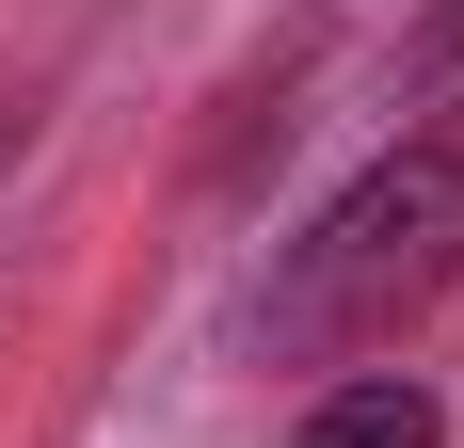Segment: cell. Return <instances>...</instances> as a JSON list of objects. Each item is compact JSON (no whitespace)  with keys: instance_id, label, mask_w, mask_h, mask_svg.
Returning a JSON list of instances; mask_svg holds the SVG:
<instances>
[{"instance_id":"cell-1","label":"cell","mask_w":464,"mask_h":448,"mask_svg":"<svg viewBox=\"0 0 464 448\" xmlns=\"http://www.w3.org/2000/svg\"><path fill=\"white\" fill-rule=\"evenodd\" d=\"M449 272H464V112L417 129V144H384L369 177L288 240L273 336H288V353H353V336H384V320H417Z\"/></svg>"},{"instance_id":"cell-2","label":"cell","mask_w":464,"mask_h":448,"mask_svg":"<svg viewBox=\"0 0 464 448\" xmlns=\"http://www.w3.org/2000/svg\"><path fill=\"white\" fill-rule=\"evenodd\" d=\"M288 448H449V401H432L417 368H369V385H336Z\"/></svg>"},{"instance_id":"cell-3","label":"cell","mask_w":464,"mask_h":448,"mask_svg":"<svg viewBox=\"0 0 464 448\" xmlns=\"http://www.w3.org/2000/svg\"><path fill=\"white\" fill-rule=\"evenodd\" d=\"M432 48H464V0H432Z\"/></svg>"}]
</instances>
